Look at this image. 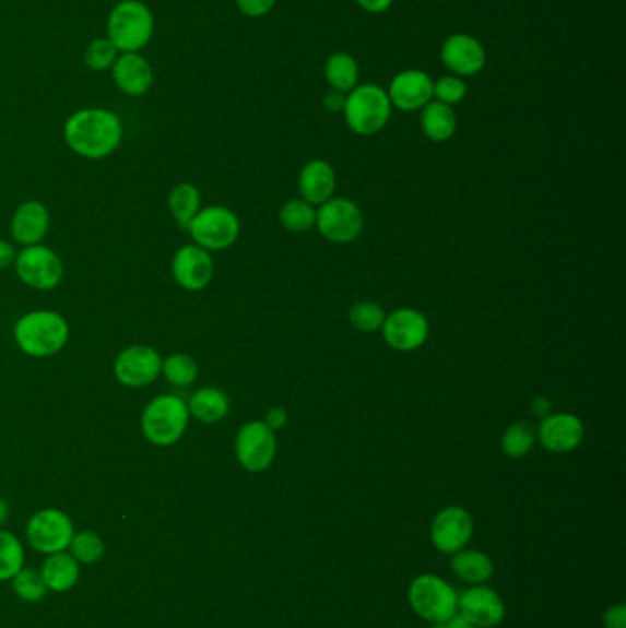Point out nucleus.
<instances>
[{"instance_id": "nucleus-14", "label": "nucleus", "mask_w": 626, "mask_h": 628, "mask_svg": "<svg viewBox=\"0 0 626 628\" xmlns=\"http://www.w3.org/2000/svg\"><path fill=\"white\" fill-rule=\"evenodd\" d=\"M162 375L161 353L150 346H131L116 357L115 377L127 388L150 387Z\"/></svg>"}, {"instance_id": "nucleus-17", "label": "nucleus", "mask_w": 626, "mask_h": 628, "mask_svg": "<svg viewBox=\"0 0 626 628\" xmlns=\"http://www.w3.org/2000/svg\"><path fill=\"white\" fill-rule=\"evenodd\" d=\"M213 271L212 256L199 245H185L173 256V280L190 293L204 291L212 282Z\"/></svg>"}, {"instance_id": "nucleus-34", "label": "nucleus", "mask_w": 626, "mask_h": 628, "mask_svg": "<svg viewBox=\"0 0 626 628\" xmlns=\"http://www.w3.org/2000/svg\"><path fill=\"white\" fill-rule=\"evenodd\" d=\"M120 52L118 48L110 43L109 37H96L86 45L85 52H83V63L86 69L93 72H107L113 69Z\"/></svg>"}, {"instance_id": "nucleus-43", "label": "nucleus", "mask_w": 626, "mask_h": 628, "mask_svg": "<svg viewBox=\"0 0 626 628\" xmlns=\"http://www.w3.org/2000/svg\"><path fill=\"white\" fill-rule=\"evenodd\" d=\"M323 105H326V109L331 110V112H339V110H344V93H339V91L329 93L328 96H326V102H323Z\"/></svg>"}, {"instance_id": "nucleus-26", "label": "nucleus", "mask_w": 626, "mask_h": 628, "mask_svg": "<svg viewBox=\"0 0 626 628\" xmlns=\"http://www.w3.org/2000/svg\"><path fill=\"white\" fill-rule=\"evenodd\" d=\"M421 128L432 142H447L452 139L458 128L454 110L441 102H430L421 112Z\"/></svg>"}, {"instance_id": "nucleus-10", "label": "nucleus", "mask_w": 626, "mask_h": 628, "mask_svg": "<svg viewBox=\"0 0 626 628\" xmlns=\"http://www.w3.org/2000/svg\"><path fill=\"white\" fill-rule=\"evenodd\" d=\"M15 271L24 285L35 291H52L63 277V261L52 248L32 245L19 252L15 258Z\"/></svg>"}, {"instance_id": "nucleus-4", "label": "nucleus", "mask_w": 626, "mask_h": 628, "mask_svg": "<svg viewBox=\"0 0 626 628\" xmlns=\"http://www.w3.org/2000/svg\"><path fill=\"white\" fill-rule=\"evenodd\" d=\"M188 404L177 395H158L145 406L142 433L156 447H172L182 438L190 423Z\"/></svg>"}, {"instance_id": "nucleus-32", "label": "nucleus", "mask_w": 626, "mask_h": 628, "mask_svg": "<svg viewBox=\"0 0 626 628\" xmlns=\"http://www.w3.org/2000/svg\"><path fill=\"white\" fill-rule=\"evenodd\" d=\"M162 374L173 387L186 388L197 381L199 366L186 353H173L162 360Z\"/></svg>"}, {"instance_id": "nucleus-22", "label": "nucleus", "mask_w": 626, "mask_h": 628, "mask_svg": "<svg viewBox=\"0 0 626 628\" xmlns=\"http://www.w3.org/2000/svg\"><path fill=\"white\" fill-rule=\"evenodd\" d=\"M50 215L43 202L28 201L17 208L12 220V237L19 245H39L48 234Z\"/></svg>"}, {"instance_id": "nucleus-31", "label": "nucleus", "mask_w": 626, "mask_h": 628, "mask_svg": "<svg viewBox=\"0 0 626 628\" xmlns=\"http://www.w3.org/2000/svg\"><path fill=\"white\" fill-rule=\"evenodd\" d=\"M23 568V544L10 531L0 530V581H12Z\"/></svg>"}, {"instance_id": "nucleus-24", "label": "nucleus", "mask_w": 626, "mask_h": 628, "mask_svg": "<svg viewBox=\"0 0 626 628\" xmlns=\"http://www.w3.org/2000/svg\"><path fill=\"white\" fill-rule=\"evenodd\" d=\"M40 576L45 579L48 590L59 594L69 592L80 581V562L67 552L48 555L40 568Z\"/></svg>"}, {"instance_id": "nucleus-47", "label": "nucleus", "mask_w": 626, "mask_h": 628, "mask_svg": "<svg viewBox=\"0 0 626 628\" xmlns=\"http://www.w3.org/2000/svg\"><path fill=\"white\" fill-rule=\"evenodd\" d=\"M430 628H447V625L445 623H432Z\"/></svg>"}, {"instance_id": "nucleus-15", "label": "nucleus", "mask_w": 626, "mask_h": 628, "mask_svg": "<svg viewBox=\"0 0 626 628\" xmlns=\"http://www.w3.org/2000/svg\"><path fill=\"white\" fill-rule=\"evenodd\" d=\"M584 436V423L568 412H552L542 419L541 427L536 430V441H541L544 449L555 454H568L579 449Z\"/></svg>"}, {"instance_id": "nucleus-9", "label": "nucleus", "mask_w": 626, "mask_h": 628, "mask_svg": "<svg viewBox=\"0 0 626 628\" xmlns=\"http://www.w3.org/2000/svg\"><path fill=\"white\" fill-rule=\"evenodd\" d=\"M74 524L61 509H40L28 520L26 538L39 554L52 555L67 552L74 536Z\"/></svg>"}, {"instance_id": "nucleus-30", "label": "nucleus", "mask_w": 626, "mask_h": 628, "mask_svg": "<svg viewBox=\"0 0 626 628\" xmlns=\"http://www.w3.org/2000/svg\"><path fill=\"white\" fill-rule=\"evenodd\" d=\"M536 445V428L529 422L512 423L501 436V450L509 458H523Z\"/></svg>"}, {"instance_id": "nucleus-18", "label": "nucleus", "mask_w": 626, "mask_h": 628, "mask_svg": "<svg viewBox=\"0 0 626 628\" xmlns=\"http://www.w3.org/2000/svg\"><path fill=\"white\" fill-rule=\"evenodd\" d=\"M388 98L393 107L406 112L423 109L434 98V81L421 70H404L391 80Z\"/></svg>"}, {"instance_id": "nucleus-25", "label": "nucleus", "mask_w": 626, "mask_h": 628, "mask_svg": "<svg viewBox=\"0 0 626 628\" xmlns=\"http://www.w3.org/2000/svg\"><path fill=\"white\" fill-rule=\"evenodd\" d=\"M186 404H188L190 415H193L197 422L206 423V425L223 422L231 412V399L223 390L215 387L197 390Z\"/></svg>"}, {"instance_id": "nucleus-35", "label": "nucleus", "mask_w": 626, "mask_h": 628, "mask_svg": "<svg viewBox=\"0 0 626 628\" xmlns=\"http://www.w3.org/2000/svg\"><path fill=\"white\" fill-rule=\"evenodd\" d=\"M12 582L13 592L24 603H39V601L45 600L48 592L40 571L34 570V568H23L17 576L13 577Z\"/></svg>"}, {"instance_id": "nucleus-19", "label": "nucleus", "mask_w": 626, "mask_h": 628, "mask_svg": "<svg viewBox=\"0 0 626 628\" xmlns=\"http://www.w3.org/2000/svg\"><path fill=\"white\" fill-rule=\"evenodd\" d=\"M116 88L127 96H144L155 83V72L150 61L140 52L120 54L110 69Z\"/></svg>"}, {"instance_id": "nucleus-40", "label": "nucleus", "mask_w": 626, "mask_h": 628, "mask_svg": "<svg viewBox=\"0 0 626 628\" xmlns=\"http://www.w3.org/2000/svg\"><path fill=\"white\" fill-rule=\"evenodd\" d=\"M288 422V414H287V410L282 408V406H274V408L269 410V412H267V415H264V425H267V427L271 428V430H274V433H276V430H282V428H285V425H287Z\"/></svg>"}, {"instance_id": "nucleus-21", "label": "nucleus", "mask_w": 626, "mask_h": 628, "mask_svg": "<svg viewBox=\"0 0 626 628\" xmlns=\"http://www.w3.org/2000/svg\"><path fill=\"white\" fill-rule=\"evenodd\" d=\"M299 195L312 206H322L333 199L336 190V174L326 161H310L305 164L298 177Z\"/></svg>"}, {"instance_id": "nucleus-44", "label": "nucleus", "mask_w": 626, "mask_h": 628, "mask_svg": "<svg viewBox=\"0 0 626 628\" xmlns=\"http://www.w3.org/2000/svg\"><path fill=\"white\" fill-rule=\"evenodd\" d=\"M531 412L544 419L546 415L552 414V403H550L546 398L533 399V403H531Z\"/></svg>"}, {"instance_id": "nucleus-42", "label": "nucleus", "mask_w": 626, "mask_h": 628, "mask_svg": "<svg viewBox=\"0 0 626 628\" xmlns=\"http://www.w3.org/2000/svg\"><path fill=\"white\" fill-rule=\"evenodd\" d=\"M393 0H356V4L369 13H382L391 7Z\"/></svg>"}, {"instance_id": "nucleus-6", "label": "nucleus", "mask_w": 626, "mask_h": 628, "mask_svg": "<svg viewBox=\"0 0 626 628\" xmlns=\"http://www.w3.org/2000/svg\"><path fill=\"white\" fill-rule=\"evenodd\" d=\"M391 104L388 93L377 85H361L347 94L344 105L345 123L355 134L371 137L386 128Z\"/></svg>"}, {"instance_id": "nucleus-11", "label": "nucleus", "mask_w": 626, "mask_h": 628, "mask_svg": "<svg viewBox=\"0 0 626 628\" xmlns=\"http://www.w3.org/2000/svg\"><path fill=\"white\" fill-rule=\"evenodd\" d=\"M277 452L276 433L263 422H250L237 433V462L248 473H263L271 467Z\"/></svg>"}, {"instance_id": "nucleus-5", "label": "nucleus", "mask_w": 626, "mask_h": 628, "mask_svg": "<svg viewBox=\"0 0 626 628\" xmlns=\"http://www.w3.org/2000/svg\"><path fill=\"white\" fill-rule=\"evenodd\" d=\"M410 608L423 621L445 623L458 614V592L450 582L434 573H421L410 582Z\"/></svg>"}, {"instance_id": "nucleus-41", "label": "nucleus", "mask_w": 626, "mask_h": 628, "mask_svg": "<svg viewBox=\"0 0 626 628\" xmlns=\"http://www.w3.org/2000/svg\"><path fill=\"white\" fill-rule=\"evenodd\" d=\"M15 258H17V252H15L12 242L0 239V271L15 263Z\"/></svg>"}, {"instance_id": "nucleus-2", "label": "nucleus", "mask_w": 626, "mask_h": 628, "mask_svg": "<svg viewBox=\"0 0 626 628\" xmlns=\"http://www.w3.org/2000/svg\"><path fill=\"white\" fill-rule=\"evenodd\" d=\"M155 34V15L142 0H120L107 19V37L118 52H142Z\"/></svg>"}, {"instance_id": "nucleus-13", "label": "nucleus", "mask_w": 626, "mask_h": 628, "mask_svg": "<svg viewBox=\"0 0 626 628\" xmlns=\"http://www.w3.org/2000/svg\"><path fill=\"white\" fill-rule=\"evenodd\" d=\"M474 533V520L461 506H449L434 517L430 525V541L442 555H454L466 548Z\"/></svg>"}, {"instance_id": "nucleus-1", "label": "nucleus", "mask_w": 626, "mask_h": 628, "mask_svg": "<svg viewBox=\"0 0 626 628\" xmlns=\"http://www.w3.org/2000/svg\"><path fill=\"white\" fill-rule=\"evenodd\" d=\"M64 142L75 155L99 161L113 155L123 139L120 116L102 107L75 110L64 121Z\"/></svg>"}, {"instance_id": "nucleus-33", "label": "nucleus", "mask_w": 626, "mask_h": 628, "mask_svg": "<svg viewBox=\"0 0 626 628\" xmlns=\"http://www.w3.org/2000/svg\"><path fill=\"white\" fill-rule=\"evenodd\" d=\"M70 555L74 557L78 562L83 565H94L104 559L105 542L102 536L96 535L93 531H80L74 533L72 541H70Z\"/></svg>"}, {"instance_id": "nucleus-27", "label": "nucleus", "mask_w": 626, "mask_h": 628, "mask_svg": "<svg viewBox=\"0 0 626 628\" xmlns=\"http://www.w3.org/2000/svg\"><path fill=\"white\" fill-rule=\"evenodd\" d=\"M167 206H169L173 220L177 221V225L188 228L191 220L201 210V191L197 190V186L191 182H180L169 193Z\"/></svg>"}, {"instance_id": "nucleus-36", "label": "nucleus", "mask_w": 626, "mask_h": 628, "mask_svg": "<svg viewBox=\"0 0 626 628\" xmlns=\"http://www.w3.org/2000/svg\"><path fill=\"white\" fill-rule=\"evenodd\" d=\"M350 322L353 328L363 333H375L382 329L386 320V312L379 304L375 301H356L350 309Z\"/></svg>"}, {"instance_id": "nucleus-46", "label": "nucleus", "mask_w": 626, "mask_h": 628, "mask_svg": "<svg viewBox=\"0 0 626 628\" xmlns=\"http://www.w3.org/2000/svg\"><path fill=\"white\" fill-rule=\"evenodd\" d=\"M8 517H10V506H8V501L0 496V525L7 522Z\"/></svg>"}, {"instance_id": "nucleus-45", "label": "nucleus", "mask_w": 626, "mask_h": 628, "mask_svg": "<svg viewBox=\"0 0 626 628\" xmlns=\"http://www.w3.org/2000/svg\"><path fill=\"white\" fill-rule=\"evenodd\" d=\"M445 625H447V628H476L465 616H461L460 612L456 616L450 617L449 621H445Z\"/></svg>"}, {"instance_id": "nucleus-3", "label": "nucleus", "mask_w": 626, "mask_h": 628, "mask_svg": "<svg viewBox=\"0 0 626 628\" xmlns=\"http://www.w3.org/2000/svg\"><path fill=\"white\" fill-rule=\"evenodd\" d=\"M15 342L29 357L47 358L69 341V323L56 311H32L15 323Z\"/></svg>"}, {"instance_id": "nucleus-23", "label": "nucleus", "mask_w": 626, "mask_h": 628, "mask_svg": "<svg viewBox=\"0 0 626 628\" xmlns=\"http://www.w3.org/2000/svg\"><path fill=\"white\" fill-rule=\"evenodd\" d=\"M450 557H452L450 568L454 571V576L471 586L485 584L495 576V562L480 549L463 548Z\"/></svg>"}, {"instance_id": "nucleus-16", "label": "nucleus", "mask_w": 626, "mask_h": 628, "mask_svg": "<svg viewBox=\"0 0 626 628\" xmlns=\"http://www.w3.org/2000/svg\"><path fill=\"white\" fill-rule=\"evenodd\" d=\"M458 612L476 628H495L506 617V603L495 589L476 584L458 594Z\"/></svg>"}, {"instance_id": "nucleus-37", "label": "nucleus", "mask_w": 626, "mask_h": 628, "mask_svg": "<svg viewBox=\"0 0 626 628\" xmlns=\"http://www.w3.org/2000/svg\"><path fill=\"white\" fill-rule=\"evenodd\" d=\"M434 96L445 105H458L466 96V85L458 75H445L434 83Z\"/></svg>"}, {"instance_id": "nucleus-12", "label": "nucleus", "mask_w": 626, "mask_h": 628, "mask_svg": "<svg viewBox=\"0 0 626 628\" xmlns=\"http://www.w3.org/2000/svg\"><path fill=\"white\" fill-rule=\"evenodd\" d=\"M382 336L391 349L401 353L417 352L425 346L430 334V323L423 312L412 307H401L386 315L382 323Z\"/></svg>"}, {"instance_id": "nucleus-7", "label": "nucleus", "mask_w": 626, "mask_h": 628, "mask_svg": "<svg viewBox=\"0 0 626 628\" xmlns=\"http://www.w3.org/2000/svg\"><path fill=\"white\" fill-rule=\"evenodd\" d=\"M193 241L204 250H226L239 237L241 225L231 208L208 206L199 210V214L188 225Z\"/></svg>"}, {"instance_id": "nucleus-39", "label": "nucleus", "mask_w": 626, "mask_h": 628, "mask_svg": "<svg viewBox=\"0 0 626 628\" xmlns=\"http://www.w3.org/2000/svg\"><path fill=\"white\" fill-rule=\"evenodd\" d=\"M603 623L606 628H626V606L623 603L609 606L604 611Z\"/></svg>"}, {"instance_id": "nucleus-29", "label": "nucleus", "mask_w": 626, "mask_h": 628, "mask_svg": "<svg viewBox=\"0 0 626 628\" xmlns=\"http://www.w3.org/2000/svg\"><path fill=\"white\" fill-rule=\"evenodd\" d=\"M280 221L285 230L302 234L317 226V208L304 199H293L283 204Z\"/></svg>"}, {"instance_id": "nucleus-8", "label": "nucleus", "mask_w": 626, "mask_h": 628, "mask_svg": "<svg viewBox=\"0 0 626 628\" xmlns=\"http://www.w3.org/2000/svg\"><path fill=\"white\" fill-rule=\"evenodd\" d=\"M317 226L328 241L334 245H347L363 234V210L350 199L333 197L318 208Z\"/></svg>"}, {"instance_id": "nucleus-20", "label": "nucleus", "mask_w": 626, "mask_h": 628, "mask_svg": "<svg viewBox=\"0 0 626 628\" xmlns=\"http://www.w3.org/2000/svg\"><path fill=\"white\" fill-rule=\"evenodd\" d=\"M441 59L445 67L458 78H469L485 67V50L472 35L456 34L442 43Z\"/></svg>"}, {"instance_id": "nucleus-28", "label": "nucleus", "mask_w": 626, "mask_h": 628, "mask_svg": "<svg viewBox=\"0 0 626 628\" xmlns=\"http://www.w3.org/2000/svg\"><path fill=\"white\" fill-rule=\"evenodd\" d=\"M326 78L334 91L350 94L358 83V64L350 54H334L326 63Z\"/></svg>"}, {"instance_id": "nucleus-38", "label": "nucleus", "mask_w": 626, "mask_h": 628, "mask_svg": "<svg viewBox=\"0 0 626 628\" xmlns=\"http://www.w3.org/2000/svg\"><path fill=\"white\" fill-rule=\"evenodd\" d=\"M237 8L245 13L247 17H263L271 12L277 0H236Z\"/></svg>"}]
</instances>
